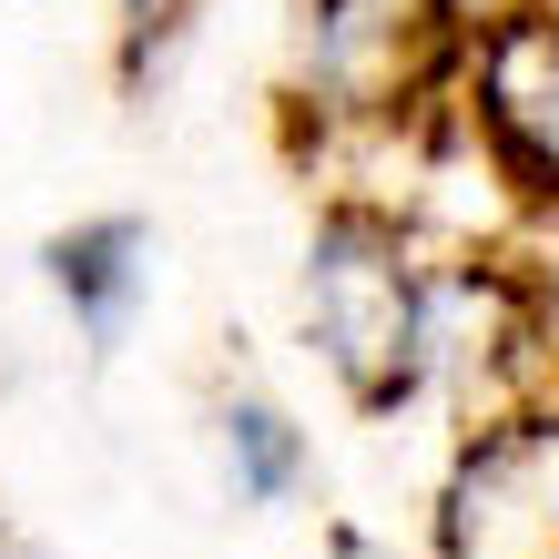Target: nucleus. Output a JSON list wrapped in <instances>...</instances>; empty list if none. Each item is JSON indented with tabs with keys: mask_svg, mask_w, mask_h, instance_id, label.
Returning <instances> with one entry per match:
<instances>
[{
	"mask_svg": "<svg viewBox=\"0 0 559 559\" xmlns=\"http://www.w3.org/2000/svg\"><path fill=\"white\" fill-rule=\"evenodd\" d=\"M214 427H224V488H235L245 509H285L295 488H306V427L275 397H224Z\"/></svg>",
	"mask_w": 559,
	"mask_h": 559,
	"instance_id": "7",
	"label": "nucleus"
},
{
	"mask_svg": "<svg viewBox=\"0 0 559 559\" xmlns=\"http://www.w3.org/2000/svg\"><path fill=\"white\" fill-rule=\"evenodd\" d=\"M468 0H306L295 92L336 122H397L468 61Z\"/></svg>",
	"mask_w": 559,
	"mask_h": 559,
	"instance_id": "2",
	"label": "nucleus"
},
{
	"mask_svg": "<svg viewBox=\"0 0 559 559\" xmlns=\"http://www.w3.org/2000/svg\"><path fill=\"white\" fill-rule=\"evenodd\" d=\"M306 336L356 397V417H397L427 397V265L407 254V224L386 204H367V193L316 214Z\"/></svg>",
	"mask_w": 559,
	"mask_h": 559,
	"instance_id": "1",
	"label": "nucleus"
},
{
	"mask_svg": "<svg viewBox=\"0 0 559 559\" xmlns=\"http://www.w3.org/2000/svg\"><path fill=\"white\" fill-rule=\"evenodd\" d=\"M0 549H11V530H0Z\"/></svg>",
	"mask_w": 559,
	"mask_h": 559,
	"instance_id": "9",
	"label": "nucleus"
},
{
	"mask_svg": "<svg viewBox=\"0 0 559 559\" xmlns=\"http://www.w3.org/2000/svg\"><path fill=\"white\" fill-rule=\"evenodd\" d=\"M438 559H559V407L468 427L438 478Z\"/></svg>",
	"mask_w": 559,
	"mask_h": 559,
	"instance_id": "3",
	"label": "nucleus"
},
{
	"mask_svg": "<svg viewBox=\"0 0 559 559\" xmlns=\"http://www.w3.org/2000/svg\"><path fill=\"white\" fill-rule=\"evenodd\" d=\"M539 356V295L509 265H438L427 275V397L468 427L509 417V386Z\"/></svg>",
	"mask_w": 559,
	"mask_h": 559,
	"instance_id": "4",
	"label": "nucleus"
},
{
	"mask_svg": "<svg viewBox=\"0 0 559 559\" xmlns=\"http://www.w3.org/2000/svg\"><path fill=\"white\" fill-rule=\"evenodd\" d=\"M468 112L488 163L530 204H559V11H499L468 41Z\"/></svg>",
	"mask_w": 559,
	"mask_h": 559,
	"instance_id": "5",
	"label": "nucleus"
},
{
	"mask_svg": "<svg viewBox=\"0 0 559 559\" xmlns=\"http://www.w3.org/2000/svg\"><path fill=\"white\" fill-rule=\"evenodd\" d=\"M325 549H336V559H397V549H386V539H367V530H336Z\"/></svg>",
	"mask_w": 559,
	"mask_h": 559,
	"instance_id": "8",
	"label": "nucleus"
},
{
	"mask_svg": "<svg viewBox=\"0 0 559 559\" xmlns=\"http://www.w3.org/2000/svg\"><path fill=\"white\" fill-rule=\"evenodd\" d=\"M41 275H51L61 306H72V325L112 356L122 336H133V316H143L153 235H143L133 214H92V224H72V235H51V245H41Z\"/></svg>",
	"mask_w": 559,
	"mask_h": 559,
	"instance_id": "6",
	"label": "nucleus"
}]
</instances>
